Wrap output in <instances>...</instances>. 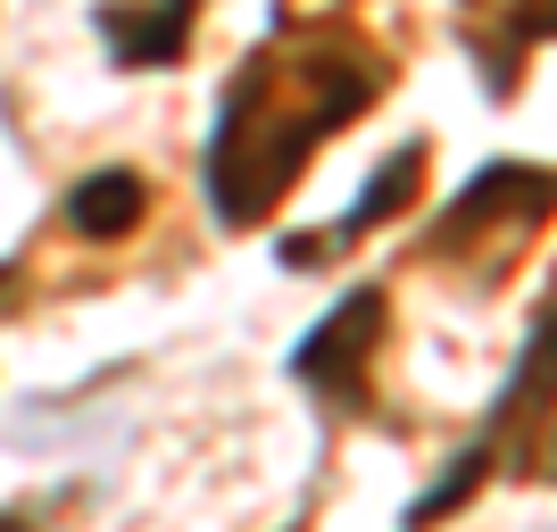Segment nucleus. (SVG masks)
Segmentation results:
<instances>
[{"label":"nucleus","instance_id":"1","mask_svg":"<svg viewBox=\"0 0 557 532\" xmlns=\"http://www.w3.org/2000/svg\"><path fill=\"white\" fill-rule=\"evenodd\" d=\"M392 84L383 50L358 34H283V42L250 50L233 67L225 100H216L209 134V209L216 225L250 233L283 209V191L300 184V166L342 134L358 109H374Z\"/></svg>","mask_w":557,"mask_h":532},{"label":"nucleus","instance_id":"2","mask_svg":"<svg viewBox=\"0 0 557 532\" xmlns=\"http://www.w3.org/2000/svg\"><path fill=\"white\" fill-rule=\"evenodd\" d=\"M557 216V175L549 166H483L474 184L449 200L442 216H433V233H424V258H442V267H466V275H508L516 258L533 250V233Z\"/></svg>","mask_w":557,"mask_h":532},{"label":"nucleus","instance_id":"3","mask_svg":"<svg viewBox=\"0 0 557 532\" xmlns=\"http://www.w3.org/2000/svg\"><path fill=\"white\" fill-rule=\"evenodd\" d=\"M549 417H557V308H541V317H533V342H524L508 392H499V417L483 424V441H466L458 458H449V474L424 491L417 508H408V524H433V516L466 508L474 483H483L499 458H533L541 433H549Z\"/></svg>","mask_w":557,"mask_h":532},{"label":"nucleus","instance_id":"4","mask_svg":"<svg viewBox=\"0 0 557 532\" xmlns=\"http://www.w3.org/2000/svg\"><path fill=\"white\" fill-rule=\"evenodd\" d=\"M383 317H392L383 292H349V300L292 349V374H300L317 399H333V408H367V358H374V342H383Z\"/></svg>","mask_w":557,"mask_h":532},{"label":"nucleus","instance_id":"5","mask_svg":"<svg viewBox=\"0 0 557 532\" xmlns=\"http://www.w3.org/2000/svg\"><path fill=\"white\" fill-rule=\"evenodd\" d=\"M191 25H200V0H100V42L116 50V67H166L184 59Z\"/></svg>","mask_w":557,"mask_h":532},{"label":"nucleus","instance_id":"6","mask_svg":"<svg viewBox=\"0 0 557 532\" xmlns=\"http://www.w3.org/2000/svg\"><path fill=\"white\" fill-rule=\"evenodd\" d=\"M458 9L491 92H516V50L524 42H557V0H458Z\"/></svg>","mask_w":557,"mask_h":532},{"label":"nucleus","instance_id":"7","mask_svg":"<svg viewBox=\"0 0 557 532\" xmlns=\"http://www.w3.org/2000/svg\"><path fill=\"white\" fill-rule=\"evenodd\" d=\"M417 184H424V141H399L392 159H383V175H374V184L358 191V209H349L342 225L325 233V242H292V267H300L308 250H349L358 233H374V225H392V216H408V200H417Z\"/></svg>","mask_w":557,"mask_h":532},{"label":"nucleus","instance_id":"8","mask_svg":"<svg viewBox=\"0 0 557 532\" xmlns=\"http://www.w3.org/2000/svg\"><path fill=\"white\" fill-rule=\"evenodd\" d=\"M141 216H150V184L134 166H100L67 191V233H84V242H125Z\"/></svg>","mask_w":557,"mask_h":532},{"label":"nucleus","instance_id":"9","mask_svg":"<svg viewBox=\"0 0 557 532\" xmlns=\"http://www.w3.org/2000/svg\"><path fill=\"white\" fill-rule=\"evenodd\" d=\"M533 458H541V466L557 474V417H549V433H541V449H533Z\"/></svg>","mask_w":557,"mask_h":532},{"label":"nucleus","instance_id":"10","mask_svg":"<svg viewBox=\"0 0 557 532\" xmlns=\"http://www.w3.org/2000/svg\"><path fill=\"white\" fill-rule=\"evenodd\" d=\"M25 524H34V516H0V532H25Z\"/></svg>","mask_w":557,"mask_h":532}]
</instances>
